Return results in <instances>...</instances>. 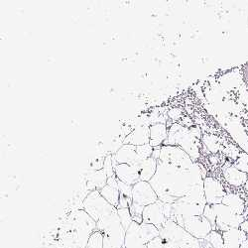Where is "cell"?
<instances>
[{
    "instance_id": "26",
    "label": "cell",
    "mask_w": 248,
    "mask_h": 248,
    "mask_svg": "<svg viewBox=\"0 0 248 248\" xmlns=\"http://www.w3.org/2000/svg\"><path fill=\"white\" fill-rule=\"evenodd\" d=\"M136 151H137L139 159L141 161H144V160H147V159L152 157V154H153V151H154V147L151 146L150 144H145V145L136 147Z\"/></svg>"
},
{
    "instance_id": "2",
    "label": "cell",
    "mask_w": 248,
    "mask_h": 248,
    "mask_svg": "<svg viewBox=\"0 0 248 248\" xmlns=\"http://www.w3.org/2000/svg\"><path fill=\"white\" fill-rule=\"evenodd\" d=\"M160 236L175 243L179 248H202V240L191 235L172 219H168L160 230Z\"/></svg>"
},
{
    "instance_id": "25",
    "label": "cell",
    "mask_w": 248,
    "mask_h": 248,
    "mask_svg": "<svg viewBox=\"0 0 248 248\" xmlns=\"http://www.w3.org/2000/svg\"><path fill=\"white\" fill-rule=\"evenodd\" d=\"M87 248H103V234L98 231L92 233Z\"/></svg>"
},
{
    "instance_id": "6",
    "label": "cell",
    "mask_w": 248,
    "mask_h": 248,
    "mask_svg": "<svg viewBox=\"0 0 248 248\" xmlns=\"http://www.w3.org/2000/svg\"><path fill=\"white\" fill-rule=\"evenodd\" d=\"M183 227L191 235H193L199 240L205 239V237L214 231L212 223L203 216L193 217L185 219Z\"/></svg>"
},
{
    "instance_id": "12",
    "label": "cell",
    "mask_w": 248,
    "mask_h": 248,
    "mask_svg": "<svg viewBox=\"0 0 248 248\" xmlns=\"http://www.w3.org/2000/svg\"><path fill=\"white\" fill-rule=\"evenodd\" d=\"M147 241L144 238L140 224L133 221L125 235V248H147Z\"/></svg>"
},
{
    "instance_id": "5",
    "label": "cell",
    "mask_w": 248,
    "mask_h": 248,
    "mask_svg": "<svg viewBox=\"0 0 248 248\" xmlns=\"http://www.w3.org/2000/svg\"><path fill=\"white\" fill-rule=\"evenodd\" d=\"M214 208L217 214L216 231L224 232L232 229H239L240 225L244 222L242 216L234 214L223 203L215 204Z\"/></svg>"
},
{
    "instance_id": "1",
    "label": "cell",
    "mask_w": 248,
    "mask_h": 248,
    "mask_svg": "<svg viewBox=\"0 0 248 248\" xmlns=\"http://www.w3.org/2000/svg\"><path fill=\"white\" fill-rule=\"evenodd\" d=\"M96 231L103 234V248H125L126 231L117 212L96 222Z\"/></svg>"
},
{
    "instance_id": "28",
    "label": "cell",
    "mask_w": 248,
    "mask_h": 248,
    "mask_svg": "<svg viewBox=\"0 0 248 248\" xmlns=\"http://www.w3.org/2000/svg\"><path fill=\"white\" fill-rule=\"evenodd\" d=\"M114 168L115 166H114V161H113V155L111 154L108 155L105 158V163H103V170H105L108 178L115 176Z\"/></svg>"
},
{
    "instance_id": "24",
    "label": "cell",
    "mask_w": 248,
    "mask_h": 248,
    "mask_svg": "<svg viewBox=\"0 0 248 248\" xmlns=\"http://www.w3.org/2000/svg\"><path fill=\"white\" fill-rule=\"evenodd\" d=\"M144 209H145V206L137 204L135 202H132V204L129 206V211H130L133 221H135L139 224L143 223V217L142 216H143Z\"/></svg>"
},
{
    "instance_id": "4",
    "label": "cell",
    "mask_w": 248,
    "mask_h": 248,
    "mask_svg": "<svg viewBox=\"0 0 248 248\" xmlns=\"http://www.w3.org/2000/svg\"><path fill=\"white\" fill-rule=\"evenodd\" d=\"M159 161L168 163L173 166L179 167L184 170H189L193 165L194 162L189 154L183 150L179 146L173 145H162L161 146V154Z\"/></svg>"
},
{
    "instance_id": "18",
    "label": "cell",
    "mask_w": 248,
    "mask_h": 248,
    "mask_svg": "<svg viewBox=\"0 0 248 248\" xmlns=\"http://www.w3.org/2000/svg\"><path fill=\"white\" fill-rule=\"evenodd\" d=\"M227 208H230L234 214L238 216H242L245 210V203L244 201L236 194L229 193L226 194L222 200V202Z\"/></svg>"
},
{
    "instance_id": "32",
    "label": "cell",
    "mask_w": 248,
    "mask_h": 248,
    "mask_svg": "<svg viewBox=\"0 0 248 248\" xmlns=\"http://www.w3.org/2000/svg\"><path fill=\"white\" fill-rule=\"evenodd\" d=\"M160 154H161V146L160 147H155L154 151H153V154H152V157L156 160H159Z\"/></svg>"
},
{
    "instance_id": "21",
    "label": "cell",
    "mask_w": 248,
    "mask_h": 248,
    "mask_svg": "<svg viewBox=\"0 0 248 248\" xmlns=\"http://www.w3.org/2000/svg\"><path fill=\"white\" fill-rule=\"evenodd\" d=\"M204 240L208 241L213 246V248H224L222 232L218 231H213L208 236L205 237Z\"/></svg>"
},
{
    "instance_id": "15",
    "label": "cell",
    "mask_w": 248,
    "mask_h": 248,
    "mask_svg": "<svg viewBox=\"0 0 248 248\" xmlns=\"http://www.w3.org/2000/svg\"><path fill=\"white\" fill-rule=\"evenodd\" d=\"M224 248H241L247 235L240 229H232L222 232Z\"/></svg>"
},
{
    "instance_id": "16",
    "label": "cell",
    "mask_w": 248,
    "mask_h": 248,
    "mask_svg": "<svg viewBox=\"0 0 248 248\" xmlns=\"http://www.w3.org/2000/svg\"><path fill=\"white\" fill-rule=\"evenodd\" d=\"M150 145L155 147L162 146L168 138V129L165 123H155L150 125Z\"/></svg>"
},
{
    "instance_id": "29",
    "label": "cell",
    "mask_w": 248,
    "mask_h": 248,
    "mask_svg": "<svg viewBox=\"0 0 248 248\" xmlns=\"http://www.w3.org/2000/svg\"><path fill=\"white\" fill-rule=\"evenodd\" d=\"M132 188L133 186L122 183L118 180V190L120 192V197L128 200H132Z\"/></svg>"
},
{
    "instance_id": "8",
    "label": "cell",
    "mask_w": 248,
    "mask_h": 248,
    "mask_svg": "<svg viewBox=\"0 0 248 248\" xmlns=\"http://www.w3.org/2000/svg\"><path fill=\"white\" fill-rule=\"evenodd\" d=\"M203 191L208 204H219L226 195L223 186L215 178L206 177L203 180Z\"/></svg>"
},
{
    "instance_id": "9",
    "label": "cell",
    "mask_w": 248,
    "mask_h": 248,
    "mask_svg": "<svg viewBox=\"0 0 248 248\" xmlns=\"http://www.w3.org/2000/svg\"><path fill=\"white\" fill-rule=\"evenodd\" d=\"M143 222L156 226L160 231L168 220L164 214V202H156L150 205L145 206L143 212Z\"/></svg>"
},
{
    "instance_id": "30",
    "label": "cell",
    "mask_w": 248,
    "mask_h": 248,
    "mask_svg": "<svg viewBox=\"0 0 248 248\" xmlns=\"http://www.w3.org/2000/svg\"><path fill=\"white\" fill-rule=\"evenodd\" d=\"M204 139V144L208 148L212 151V152H217L218 149V143L217 142L216 138L214 136H210V135H204L203 137Z\"/></svg>"
},
{
    "instance_id": "13",
    "label": "cell",
    "mask_w": 248,
    "mask_h": 248,
    "mask_svg": "<svg viewBox=\"0 0 248 248\" xmlns=\"http://www.w3.org/2000/svg\"><path fill=\"white\" fill-rule=\"evenodd\" d=\"M150 126L142 125L133 128L128 136L123 140V144H129L135 147L150 143Z\"/></svg>"
},
{
    "instance_id": "27",
    "label": "cell",
    "mask_w": 248,
    "mask_h": 248,
    "mask_svg": "<svg viewBox=\"0 0 248 248\" xmlns=\"http://www.w3.org/2000/svg\"><path fill=\"white\" fill-rule=\"evenodd\" d=\"M206 219H208L213 227H214V231H216V221H217V214L215 211L214 205L212 204H206L204 211H203V215H202Z\"/></svg>"
},
{
    "instance_id": "10",
    "label": "cell",
    "mask_w": 248,
    "mask_h": 248,
    "mask_svg": "<svg viewBox=\"0 0 248 248\" xmlns=\"http://www.w3.org/2000/svg\"><path fill=\"white\" fill-rule=\"evenodd\" d=\"M115 177L122 183L134 186L140 181V174L136 166L127 164H117L114 168Z\"/></svg>"
},
{
    "instance_id": "22",
    "label": "cell",
    "mask_w": 248,
    "mask_h": 248,
    "mask_svg": "<svg viewBox=\"0 0 248 248\" xmlns=\"http://www.w3.org/2000/svg\"><path fill=\"white\" fill-rule=\"evenodd\" d=\"M147 248H179V247L175 243L164 239L161 236H158L147 244Z\"/></svg>"
},
{
    "instance_id": "33",
    "label": "cell",
    "mask_w": 248,
    "mask_h": 248,
    "mask_svg": "<svg viewBox=\"0 0 248 248\" xmlns=\"http://www.w3.org/2000/svg\"><path fill=\"white\" fill-rule=\"evenodd\" d=\"M248 187V183H246V188Z\"/></svg>"
},
{
    "instance_id": "14",
    "label": "cell",
    "mask_w": 248,
    "mask_h": 248,
    "mask_svg": "<svg viewBox=\"0 0 248 248\" xmlns=\"http://www.w3.org/2000/svg\"><path fill=\"white\" fill-rule=\"evenodd\" d=\"M108 179V177L103 169L98 171L90 170L88 171L85 179L86 188L90 193L93 191H100L107 186Z\"/></svg>"
},
{
    "instance_id": "20",
    "label": "cell",
    "mask_w": 248,
    "mask_h": 248,
    "mask_svg": "<svg viewBox=\"0 0 248 248\" xmlns=\"http://www.w3.org/2000/svg\"><path fill=\"white\" fill-rule=\"evenodd\" d=\"M99 193L111 205L115 206L116 209L118 208L119 200H120V192H119L118 188L111 187V186L107 185L106 187H103L99 191Z\"/></svg>"
},
{
    "instance_id": "31",
    "label": "cell",
    "mask_w": 248,
    "mask_h": 248,
    "mask_svg": "<svg viewBox=\"0 0 248 248\" xmlns=\"http://www.w3.org/2000/svg\"><path fill=\"white\" fill-rule=\"evenodd\" d=\"M168 115H169V117H170L171 119L177 120V119H179V117L181 116V110H179V109H177V108H173V109H171V110L168 112Z\"/></svg>"
},
{
    "instance_id": "19",
    "label": "cell",
    "mask_w": 248,
    "mask_h": 248,
    "mask_svg": "<svg viewBox=\"0 0 248 248\" xmlns=\"http://www.w3.org/2000/svg\"><path fill=\"white\" fill-rule=\"evenodd\" d=\"M224 178L227 183L234 187H239L247 182L246 175L234 167H230L224 171Z\"/></svg>"
},
{
    "instance_id": "3",
    "label": "cell",
    "mask_w": 248,
    "mask_h": 248,
    "mask_svg": "<svg viewBox=\"0 0 248 248\" xmlns=\"http://www.w3.org/2000/svg\"><path fill=\"white\" fill-rule=\"evenodd\" d=\"M82 210H85L96 222L117 212L115 206L103 198L99 191H93L86 197L82 202Z\"/></svg>"
},
{
    "instance_id": "11",
    "label": "cell",
    "mask_w": 248,
    "mask_h": 248,
    "mask_svg": "<svg viewBox=\"0 0 248 248\" xmlns=\"http://www.w3.org/2000/svg\"><path fill=\"white\" fill-rule=\"evenodd\" d=\"M113 156L117 164H127L137 167L140 162H142L138 157L136 147L129 145V144H123L113 154Z\"/></svg>"
},
{
    "instance_id": "17",
    "label": "cell",
    "mask_w": 248,
    "mask_h": 248,
    "mask_svg": "<svg viewBox=\"0 0 248 248\" xmlns=\"http://www.w3.org/2000/svg\"><path fill=\"white\" fill-rule=\"evenodd\" d=\"M157 167L158 160L154 159L153 157L140 162V164L137 166L140 174V181L150 182L157 172Z\"/></svg>"
},
{
    "instance_id": "23",
    "label": "cell",
    "mask_w": 248,
    "mask_h": 248,
    "mask_svg": "<svg viewBox=\"0 0 248 248\" xmlns=\"http://www.w3.org/2000/svg\"><path fill=\"white\" fill-rule=\"evenodd\" d=\"M117 214L120 218L121 224L124 227V230L127 231L129 229V226L131 225V223L133 222L129 209H117Z\"/></svg>"
},
{
    "instance_id": "7",
    "label": "cell",
    "mask_w": 248,
    "mask_h": 248,
    "mask_svg": "<svg viewBox=\"0 0 248 248\" xmlns=\"http://www.w3.org/2000/svg\"><path fill=\"white\" fill-rule=\"evenodd\" d=\"M158 196L149 182L139 181L132 188V202L147 206L158 202Z\"/></svg>"
}]
</instances>
